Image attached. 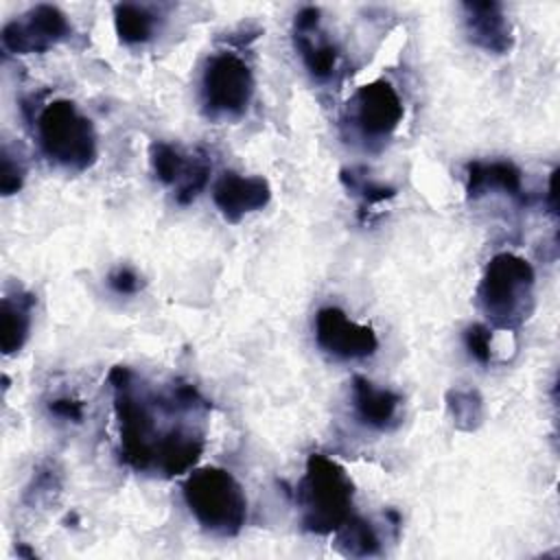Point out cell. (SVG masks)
I'll return each instance as SVG.
<instances>
[{
	"label": "cell",
	"instance_id": "obj_12",
	"mask_svg": "<svg viewBox=\"0 0 560 560\" xmlns=\"http://www.w3.org/2000/svg\"><path fill=\"white\" fill-rule=\"evenodd\" d=\"M295 48L306 70L324 81L335 72L339 52L335 44L319 31V9L304 7L295 15Z\"/></svg>",
	"mask_w": 560,
	"mask_h": 560
},
{
	"label": "cell",
	"instance_id": "obj_17",
	"mask_svg": "<svg viewBox=\"0 0 560 560\" xmlns=\"http://www.w3.org/2000/svg\"><path fill=\"white\" fill-rule=\"evenodd\" d=\"M155 15L140 4H116L114 7V24L116 33L125 44H144L155 33Z\"/></svg>",
	"mask_w": 560,
	"mask_h": 560
},
{
	"label": "cell",
	"instance_id": "obj_18",
	"mask_svg": "<svg viewBox=\"0 0 560 560\" xmlns=\"http://www.w3.org/2000/svg\"><path fill=\"white\" fill-rule=\"evenodd\" d=\"M337 542L350 556H374L381 549V540L370 521L361 516H350L337 532Z\"/></svg>",
	"mask_w": 560,
	"mask_h": 560
},
{
	"label": "cell",
	"instance_id": "obj_24",
	"mask_svg": "<svg viewBox=\"0 0 560 560\" xmlns=\"http://www.w3.org/2000/svg\"><path fill=\"white\" fill-rule=\"evenodd\" d=\"M109 287L120 293V295H131L140 289V278L133 269L129 267H120L109 276Z\"/></svg>",
	"mask_w": 560,
	"mask_h": 560
},
{
	"label": "cell",
	"instance_id": "obj_15",
	"mask_svg": "<svg viewBox=\"0 0 560 560\" xmlns=\"http://www.w3.org/2000/svg\"><path fill=\"white\" fill-rule=\"evenodd\" d=\"M352 402L359 420L372 429H389L396 420L400 396L387 387H378L365 376L352 378Z\"/></svg>",
	"mask_w": 560,
	"mask_h": 560
},
{
	"label": "cell",
	"instance_id": "obj_4",
	"mask_svg": "<svg viewBox=\"0 0 560 560\" xmlns=\"http://www.w3.org/2000/svg\"><path fill=\"white\" fill-rule=\"evenodd\" d=\"M184 501L197 523L219 536H234L247 518V497L223 468L206 466L184 481Z\"/></svg>",
	"mask_w": 560,
	"mask_h": 560
},
{
	"label": "cell",
	"instance_id": "obj_25",
	"mask_svg": "<svg viewBox=\"0 0 560 560\" xmlns=\"http://www.w3.org/2000/svg\"><path fill=\"white\" fill-rule=\"evenodd\" d=\"M556 175H558V171H553L551 179H549V208H551V212H556Z\"/></svg>",
	"mask_w": 560,
	"mask_h": 560
},
{
	"label": "cell",
	"instance_id": "obj_21",
	"mask_svg": "<svg viewBox=\"0 0 560 560\" xmlns=\"http://www.w3.org/2000/svg\"><path fill=\"white\" fill-rule=\"evenodd\" d=\"M464 343L472 359L479 363H490L492 359V332L483 324H470L464 330Z\"/></svg>",
	"mask_w": 560,
	"mask_h": 560
},
{
	"label": "cell",
	"instance_id": "obj_7",
	"mask_svg": "<svg viewBox=\"0 0 560 560\" xmlns=\"http://www.w3.org/2000/svg\"><path fill=\"white\" fill-rule=\"evenodd\" d=\"M70 22L52 4H37L2 28V48L13 55L44 52L70 35Z\"/></svg>",
	"mask_w": 560,
	"mask_h": 560
},
{
	"label": "cell",
	"instance_id": "obj_14",
	"mask_svg": "<svg viewBox=\"0 0 560 560\" xmlns=\"http://www.w3.org/2000/svg\"><path fill=\"white\" fill-rule=\"evenodd\" d=\"M501 190L514 199L523 197L521 168L508 160L470 162L466 166V192L470 199H479L488 192Z\"/></svg>",
	"mask_w": 560,
	"mask_h": 560
},
{
	"label": "cell",
	"instance_id": "obj_23",
	"mask_svg": "<svg viewBox=\"0 0 560 560\" xmlns=\"http://www.w3.org/2000/svg\"><path fill=\"white\" fill-rule=\"evenodd\" d=\"M48 409H50V413H55L57 418H63V420H72V422L83 420V402L77 398H68V396L55 398V400H50Z\"/></svg>",
	"mask_w": 560,
	"mask_h": 560
},
{
	"label": "cell",
	"instance_id": "obj_20",
	"mask_svg": "<svg viewBox=\"0 0 560 560\" xmlns=\"http://www.w3.org/2000/svg\"><path fill=\"white\" fill-rule=\"evenodd\" d=\"M448 409L453 420L464 427L470 429L479 422L481 418V398L477 396V392L470 389H457L448 394Z\"/></svg>",
	"mask_w": 560,
	"mask_h": 560
},
{
	"label": "cell",
	"instance_id": "obj_9",
	"mask_svg": "<svg viewBox=\"0 0 560 560\" xmlns=\"http://www.w3.org/2000/svg\"><path fill=\"white\" fill-rule=\"evenodd\" d=\"M317 346L337 359H363L376 352L378 337L370 326L348 319L337 306H324L315 315Z\"/></svg>",
	"mask_w": 560,
	"mask_h": 560
},
{
	"label": "cell",
	"instance_id": "obj_11",
	"mask_svg": "<svg viewBox=\"0 0 560 560\" xmlns=\"http://www.w3.org/2000/svg\"><path fill=\"white\" fill-rule=\"evenodd\" d=\"M212 199L230 223H238L245 214L262 210L269 203L271 186L258 175L225 171L212 186Z\"/></svg>",
	"mask_w": 560,
	"mask_h": 560
},
{
	"label": "cell",
	"instance_id": "obj_10",
	"mask_svg": "<svg viewBox=\"0 0 560 560\" xmlns=\"http://www.w3.org/2000/svg\"><path fill=\"white\" fill-rule=\"evenodd\" d=\"M151 166L162 184L175 186V199L179 203H190L206 188L212 168L203 153L186 158L177 147L168 142L151 144Z\"/></svg>",
	"mask_w": 560,
	"mask_h": 560
},
{
	"label": "cell",
	"instance_id": "obj_8",
	"mask_svg": "<svg viewBox=\"0 0 560 560\" xmlns=\"http://www.w3.org/2000/svg\"><path fill=\"white\" fill-rule=\"evenodd\" d=\"M350 118L365 140H385L402 120V103L389 81L361 85L350 101Z\"/></svg>",
	"mask_w": 560,
	"mask_h": 560
},
{
	"label": "cell",
	"instance_id": "obj_22",
	"mask_svg": "<svg viewBox=\"0 0 560 560\" xmlns=\"http://www.w3.org/2000/svg\"><path fill=\"white\" fill-rule=\"evenodd\" d=\"M24 184V168L18 160H13V155L4 149L2 151V166H0V190L2 195H13L22 188Z\"/></svg>",
	"mask_w": 560,
	"mask_h": 560
},
{
	"label": "cell",
	"instance_id": "obj_1",
	"mask_svg": "<svg viewBox=\"0 0 560 560\" xmlns=\"http://www.w3.org/2000/svg\"><path fill=\"white\" fill-rule=\"evenodd\" d=\"M109 383L114 389L120 455L136 470H153L162 442L173 433L158 429V394H151L142 383H138L136 374L125 365H116L109 372Z\"/></svg>",
	"mask_w": 560,
	"mask_h": 560
},
{
	"label": "cell",
	"instance_id": "obj_13",
	"mask_svg": "<svg viewBox=\"0 0 560 560\" xmlns=\"http://www.w3.org/2000/svg\"><path fill=\"white\" fill-rule=\"evenodd\" d=\"M464 26L468 39L494 55L512 48V26L499 2H464Z\"/></svg>",
	"mask_w": 560,
	"mask_h": 560
},
{
	"label": "cell",
	"instance_id": "obj_19",
	"mask_svg": "<svg viewBox=\"0 0 560 560\" xmlns=\"http://www.w3.org/2000/svg\"><path fill=\"white\" fill-rule=\"evenodd\" d=\"M341 184L352 195H357L363 201V206H376L396 195V190L392 186H385V184L368 177V173L363 168H343Z\"/></svg>",
	"mask_w": 560,
	"mask_h": 560
},
{
	"label": "cell",
	"instance_id": "obj_5",
	"mask_svg": "<svg viewBox=\"0 0 560 560\" xmlns=\"http://www.w3.org/2000/svg\"><path fill=\"white\" fill-rule=\"evenodd\" d=\"M37 138L44 155L70 171H85L96 162V131L72 101L57 98L37 116Z\"/></svg>",
	"mask_w": 560,
	"mask_h": 560
},
{
	"label": "cell",
	"instance_id": "obj_3",
	"mask_svg": "<svg viewBox=\"0 0 560 560\" xmlns=\"http://www.w3.org/2000/svg\"><path fill=\"white\" fill-rule=\"evenodd\" d=\"M534 269L510 252L497 254L479 282L477 302L494 328H516L532 311Z\"/></svg>",
	"mask_w": 560,
	"mask_h": 560
},
{
	"label": "cell",
	"instance_id": "obj_2",
	"mask_svg": "<svg viewBox=\"0 0 560 560\" xmlns=\"http://www.w3.org/2000/svg\"><path fill=\"white\" fill-rule=\"evenodd\" d=\"M354 486L348 472L330 457L313 453L306 459L304 477L298 486L302 525L313 534H335L352 516Z\"/></svg>",
	"mask_w": 560,
	"mask_h": 560
},
{
	"label": "cell",
	"instance_id": "obj_6",
	"mask_svg": "<svg viewBox=\"0 0 560 560\" xmlns=\"http://www.w3.org/2000/svg\"><path fill=\"white\" fill-rule=\"evenodd\" d=\"M254 94L252 68L234 52H217L201 74V105L208 116H241Z\"/></svg>",
	"mask_w": 560,
	"mask_h": 560
},
{
	"label": "cell",
	"instance_id": "obj_16",
	"mask_svg": "<svg viewBox=\"0 0 560 560\" xmlns=\"http://www.w3.org/2000/svg\"><path fill=\"white\" fill-rule=\"evenodd\" d=\"M35 298L31 293H15L4 295L0 306V346L4 354L18 352L31 330V311H33Z\"/></svg>",
	"mask_w": 560,
	"mask_h": 560
}]
</instances>
